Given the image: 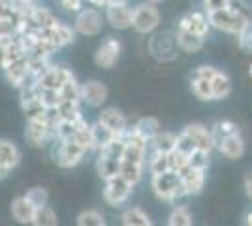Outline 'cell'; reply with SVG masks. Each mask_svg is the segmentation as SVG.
I'll use <instances>...</instances> for the list:
<instances>
[{
  "label": "cell",
  "mask_w": 252,
  "mask_h": 226,
  "mask_svg": "<svg viewBox=\"0 0 252 226\" xmlns=\"http://www.w3.org/2000/svg\"><path fill=\"white\" fill-rule=\"evenodd\" d=\"M175 149L185 153V155H190L194 149H198V145H196V141L192 140V136H190L189 132L183 130L181 134H177V147Z\"/></svg>",
  "instance_id": "cell-43"
},
{
  "label": "cell",
  "mask_w": 252,
  "mask_h": 226,
  "mask_svg": "<svg viewBox=\"0 0 252 226\" xmlns=\"http://www.w3.org/2000/svg\"><path fill=\"white\" fill-rule=\"evenodd\" d=\"M121 223L125 226H151V217L141 207H126L121 213Z\"/></svg>",
  "instance_id": "cell-24"
},
{
  "label": "cell",
  "mask_w": 252,
  "mask_h": 226,
  "mask_svg": "<svg viewBox=\"0 0 252 226\" xmlns=\"http://www.w3.org/2000/svg\"><path fill=\"white\" fill-rule=\"evenodd\" d=\"M105 19L117 31H126L132 27V8L128 4H107Z\"/></svg>",
  "instance_id": "cell-11"
},
{
  "label": "cell",
  "mask_w": 252,
  "mask_h": 226,
  "mask_svg": "<svg viewBox=\"0 0 252 226\" xmlns=\"http://www.w3.org/2000/svg\"><path fill=\"white\" fill-rule=\"evenodd\" d=\"M132 189H134V185L128 183L123 175H115V177L107 179L104 189L105 204L111 205V207H123L128 202Z\"/></svg>",
  "instance_id": "cell-4"
},
{
  "label": "cell",
  "mask_w": 252,
  "mask_h": 226,
  "mask_svg": "<svg viewBox=\"0 0 252 226\" xmlns=\"http://www.w3.org/2000/svg\"><path fill=\"white\" fill-rule=\"evenodd\" d=\"M245 191H247V196L252 200V173L245 177Z\"/></svg>",
  "instance_id": "cell-48"
},
{
  "label": "cell",
  "mask_w": 252,
  "mask_h": 226,
  "mask_svg": "<svg viewBox=\"0 0 252 226\" xmlns=\"http://www.w3.org/2000/svg\"><path fill=\"white\" fill-rule=\"evenodd\" d=\"M192 223H194V219H192L189 205H177V207H173V211L168 217L169 226H192Z\"/></svg>",
  "instance_id": "cell-31"
},
{
  "label": "cell",
  "mask_w": 252,
  "mask_h": 226,
  "mask_svg": "<svg viewBox=\"0 0 252 226\" xmlns=\"http://www.w3.org/2000/svg\"><path fill=\"white\" fill-rule=\"evenodd\" d=\"M249 74H251V77H252V65H251V68H249Z\"/></svg>",
  "instance_id": "cell-55"
},
{
  "label": "cell",
  "mask_w": 252,
  "mask_h": 226,
  "mask_svg": "<svg viewBox=\"0 0 252 226\" xmlns=\"http://www.w3.org/2000/svg\"><path fill=\"white\" fill-rule=\"evenodd\" d=\"M181 181L183 185L187 187V191L190 193V196H194V194H200L203 191V187H205V170H200V168H192V166H187V168H183L181 172Z\"/></svg>",
  "instance_id": "cell-14"
},
{
  "label": "cell",
  "mask_w": 252,
  "mask_h": 226,
  "mask_svg": "<svg viewBox=\"0 0 252 226\" xmlns=\"http://www.w3.org/2000/svg\"><path fill=\"white\" fill-rule=\"evenodd\" d=\"M217 68L215 66H211V65H201L196 68V72H194V75L196 77H203V79H213L215 75H217Z\"/></svg>",
  "instance_id": "cell-45"
},
{
  "label": "cell",
  "mask_w": 252,
  "mask_h": 226,
  "mask_svg": "<svg viewBox=\"0 0 252 226\" xmlns=\"http://www.w3.org/2000/svg\"><path fill=\"white\" fill-rule=\"evenodd\" d=\"M211 134H213V140H215V147L220 140H224L226 136H231V134H239V127L231 121H217L211 129Z\"/></svg>",
  "instance_id": "cell-30"
},
{
  "label": "cell",
  "mask_w": 252,
  "mask_h": 226,
  "mask_svg": "<svg viewBox=\"0 0 252 226\" xmlns=\"http://www.w3.org/2000/svg\"><path fill=\"white\" fill-rule=\"evenodd\" d=\"M107 95H109L107 87L98 79H91L81 85V102L91 108H100L107 100Z\"/></svg>",
  "instance_id": "cell-9"
},
{
  "label": "cell",
  "mask_w": 252,
  "mask_h": 226,
  "mask_svg": "<svg viewBox=\"0 0 252 226\" xmlns=\"http://www.w3.org/2000/svg\"><path fill=\"white\" fill-rule=\"evenodd\" d=\"M25 198L31 202L34 207H43V205H47V202H49V194H47V191L43 189V187H32V189H29L27 193H25Z\"/></svg>",
  "instance_id": "cell-37"
},
{
  "label": "cell",
  "mask_w": 252,
  "mask_h": 226,
  "mask_svg": "<svg viewBox=\"0 0 252 226\" xmlns=\"http://www.w3.org/2000/svg\"><path fill=\"white\" fill-rule=\"evenodd\" d=\"M4 74H6L8 83H10L11 87H15V89H21V87L29 85V83H36V81L32 79L31 70H29V57H27V55H25L23 59H19L17 63H13L10 68H6Z\"/></svg>",
  "instance_id": "cell-10"
},
{
  "label": "cell",
  "mask_w": 252,
  "mask_h": 226,
  "mask_svg": "<svg viewBox=\"0 0 252 226\" xmlns=\"http://www.w3.org/2000/svg\"><path fill=\"white\" fill-rule=\"evenodd\" d=\"M190 89H192V93H194V97L201 100V102H211V100H215L213 97V87H211V79H203V77H192V81H190Z\"/></svg>",
  "instance_id": "cell-27"
},
{
  "label": "cell",
  "mask_w": 252,
  "mask_h": 226,
  "mask_svg": "<svg viewBox=\"0 0 252 226\" xmlns=\"http://www.w3.org/2000/svg\"><path fill=\"white\" fill-rule=\"evenodd\" d=\"M25 140L31 147H43L45 143L55 140L51 123L47 119H27Z\"/></svg>",
  "instance_id": "cell-5"
},
{
  "label": "cell",
  "mask_w": 252,
  "mask_h": 226,
  "mask_svg": "<svg viewBox=\"0 0 252 226\" xmlns=\"http://www.w3.org/2000/svg\"><path fill=\"white\" fill-rule=\"evenodd\" d=\"M209 159H211V153L203 149H194L189 155V164L192 168H200V170H205L209 168Z\"/></svg>",
  "instance_id": "cell-39"
},
{
  "label": "cell",
  "mask_w": 252,
  "mask_h": 226,
  "mask_svg": "<svg viewBox=\"0 0 252 226\" xmlns=\"http://www.w3.org/2000/svg\"><path fill=\"white\" fill-rule=\"evenodd\" d=\"M40 102L47 109H57L59 104L63 102L61 91L59 89H43V87H40Z\"/></svg>",
  "instance_id": "cell-34"
},
{
  "label": "cell",
  "mask_w": 252,
  "mask_h": 226,
  "mask_svg": "<svg viewBox=\"0 0 252 226\" xmlns=\"http://www.w3.org/2000/svg\"><path fill=\"white\" fill-rule=\"evenodd\" d=\"M119 175H123L128 183H132L134 187H136V185L141 181V175H143V164L121 161V170H119Z\"/></svg>",
  "instance_id": "cell-29"
},
{
  "label": "cell",
  "mask_w": 252,
  "mask_h": 226,
  "mask_svg": "<svg viewBox=\"0 0 252 226\" xmlns=\"http://www.w3.org/2000/svg\"><path fill=\"white\" fill-rule=\"evenodd\" d=\"M217 149L220 151V155H224L226 159L230 161H237L245 155V141L241 138V132L239 134H231L226 136L224 140H220L217 143Z\"/></svg>",
  "instance_id": "cell-16"
},
{
  "label": "cell",
  "mask_w": 252,
  "mask_h": 226,
  "mask_svg": "<svg viewBox=\"0 0 252 226\" xmlns=\"http://www.w3.org/2000/svg\"><path fill=\"white\" fill-rule=\"evenodd\" d=\"M203 6H205L207 11L222 10V8H228L230 6V0H203Z\"/></svg>",
  "instance_id": "cell-47"
},
{
  "label": "cell",
  "mask_w": 252,
  "mask_h": 226,
  "mask_svg": "<svg viewBox=\"0 0 252 226\" xmlns=\"http://www.w3.org/2000/svg\"><path fill=\"white\" fill-rule=\"evenodd\" d=\"M77 226H105V215L98 209H85L75 219Z\"/></svg>",
  "instance_id": "cell-32"
},
{
  "label": "cell",
  "mask_w": 252,
  "mask_h": 226,
  "mask_svg": "<svg viewBox=\"0 0 252 226\" xmlns=\"http://www.w3.org/2000/svg\"><path fill=\"white\" fill-rule=\"evenodd\" d=\"M175 42L185 53H200L203 49V36H198V34L185 31V29H177Z\"/></svg>",
  "instance_id": "cell-18"
},
{
  "label": "cell",
  "mask_w": 252,
  "mask_h": 226,
  "mask_svg": "<svg viewBox=\"0 0 252 226\" xmlns=\"http://www.w3.org/2000/svg\"><path fill=\"white\" fill-rule=\"evenodd\" d=\"M91 136H93V149L100 151L104 149L107 143L115 140L119 134H115L111 129H107L102 121H96L94 125H91Z\"/></svg>",
  "instance_id": "cell-20"
},
{
  "label": "cell",
  "mask_w": 252,
  "mask_h": 226,
  "mask_svg": "<svg viewBox=\"0 0 252 226\" xmlns=\"http://www.w3.org/2000/svg\"><path fill=\"white\" fill-rule=\"evenodd\" d=\"M98 121H102L105 127H107V129H111L115 134H121V132L128 127V121H126L125 113H123V111H119L117 108L104 109V111L100 113Z\"/></svg>",
  "instance_id": "cell-21"
},
{
  "label": "cell",
  "mask_w": 252,
  "mask_h": 226,
  "mask_svg": "<svg viewBox=\"0 0 252 226\" xmlns=\"http://www.w3.org/2000/svg\"><path fill=\"white\" fill-rule=\"evenodd\" d=\"M75 32L81 36H98L102 31V15L94 8H85L77 11V17L74 23Z\"/></svg>",
  "instance_id": "cell-7"
},
{
  "label": "cell",
  "mask_w": 252,
  "mask_h": 226,
  "mask_svg": "<svg viewBox=\"0 0 252 226\" xmlns=\"http://www.w3.org/2000/svg\"><path fill=\"white\" fill-rule=\"evenodd\" d=\"M245 223H247L249 226H252V211H251V213H247V219H245Z\"/></svg>",
  "instance_id": "cell-52"
},
{
  "label": "cell",
  "mask_w": 252,
  "mask_h": 226,
  "mask_svg": "<svg viewBox=\"0 0 252 226\" xmlns=\"http://www.w3.org/2000/svg\"><path fill=\"white\" fill-rule=\"evenodd\" d=\"M61 97L63 100H72V102H81V85L75 81V77L68 79L61 89Z\"/></svg>",
  "instance_id": "cell-36"
},
{
  "label": "cell",
  "mask_w": 252,
  "mask_h": 226,
  "mask_svg": "<svg viewBox=\"0 0 252 226\" xmlns=\"http://www.w3.org/2000/svg\"><path fill=\"white\" fill-rule=\"evenodd\" d=\"M91 4H96V6H107L109 4V0H89Z\"/></svg>",
  "instance_id": "cell-50"
},
{
  "label": "cell",
  "mask_w": 252,
  "mask_h": 226,
  "mask_svg": "<svg viewBox=\"0 0 252 226\" xmlns=\"http://www.w3.org/2000/svg\"><path fill=\"white\" fill-rule=\"evenodd\" d=\"M147 2H151V4H162L164 0H147Z\"/></svg>",
  "instance_id": "cell-54"
},
{
  "label": "cell",
  "mask_w": 252,
  "mask_h": 226,
  "mask_svg": "<svg viewBox=\"0 0 252 226\" xmlns=\"http://www.w3.org/2000/svg\"><path fill=\"white\" fill-rule=\"evenodd\" d=\"M151 145L155 153H162V155H169L171 151L177 147V134L168 132V130H160L157 136L151 140Z\"/></svg>",
  "instance_id": "cell-23"
},
{
  "label": "cell",
  "mask_w": 252,
  "mask_h": 226,
  "mask_svg": "<svg viewBox=\"0 0 252 226\" xmlns=\"http://www.w3.org/2000/svg\"><path fill=\"white\" fill-rule=\"evenodd\" d=\"M169 170V159L168 155H162V153H153L151 161H149V172L153 175L157 173H164Z\"/></svg>",
  "instance_id": "cell-38"
},
{
  "label": "cell",
  "mask_w": 252,
  "mask_h": 226,
  "mask_svg": "<svg viewBox=\"0 0 252 226\" xmlns=\"http://www.w3.org/2000/svg\"><path fill=\"white\" fill-rule=\"evenodd\" d=\"M85 153H87V149L79 141H75L72 138V140H59V149H57V155H53V157H55L57 166L70 170L83 161Z\"/></svg>",
  "instance_id": "cell-3"
},
{
  "label": "cell",
  "mask_w": 252,
  "mask_h": 226,
  "mask_svg": "<svg viewBox=\"0 0 252 226\" xmlns=\"http://www.w3.org/2000/svg\"><path fill=\"white\" fill-rule=\"evenodd\" d=\"M207 19H209V25L217 31H222V32L228 34H237L243 31V27L247 25V17L239 15L237 11H233L231 8H222V10H213L207 11Z\"/></svg>",
  "instance_id": "cell-1"
},
{
  "label": "cell",
  "mask_w": 252,
  "mask_h": 226,
  "mask_svg": "<svg viewBox=\"0 0 252 226\" xmlns=\"http://www.w3.org/2000/svg\"><path fill=\"white\" fill-rule=\"evenodd\" d=\"M25 49H23V45L19 43V38L15 40V43H11L10 47H6V49H0V68L2 70H6V68H10L13 63H17L19 59L25 57Z\"/></svg>",
  "instance_id": "cell-25"
},
{
  "label": "cell",
  "mask_w": 252,
  "mask_h": 226,
  "mask_svg": "<svg viewBox=\"0 0 252 226\" xmlns=\"http://www.w3.org/2000/svg\"><path fill=\"white\" fill-rule=\"evenodd\" d=\"M109 4H128V0H109Z\"/></svg>",
  "instance_id": "cell-53"
},
{
  "label": "cell",
  "mask_w": 252,
  "mask_h": 226,
  "mask_svg": "<svg viewBox=\"0 0 252 226\" xmlns=\"http://www.w3.org/2000/svg\"><path fill=\"white\" fill-rule=\"evenodd\" d=\"M228 8H231L233 11H237L239 15L247 17V19H252V11L245 0H230V6H228Z\"/></svg>",
  "instance_id": "cell-44"
},
{
  "label": "cell",
  "mask_w": 252,
  "mask_h": 226,
  "mask_svg": "<svg viewBox=\"0 0 252 226\" xmlns=\"http://www.w3.org/2000/svg\"><path fill=\"white\" fill-rule=\"evenodd\" d=\"M179 183H181V175H179V172H173V170L157 173L151 179V185H153V191L157 194V198L166 202V204L169 202V198H171L173 191L179 187Z\"/></svg>",
  "instance_id": "cell-6"
},
{
  "label": "cell",
  "mask_w": 252,
  "mask_h": 226,
  "mask_svg": "<svg viewBox=\"0 0 252 226\" xmlns=\"http://www.w3.org/2000/svg\"><path fill=\"white\" fill-rule=\"evenodd\" d=\"M21 162V151L10 140H0V166L13 170Z\"/></svg>",
  "instance_id": "cell-19"
},
{
  "label": "cell",
  "mask_w": 252,
  "mask_h": 226,
  "mask_svg": "<svg viewBox=\"0 0 252 226\" xmlns=\"http://www.w3.org/2000/svg\"><path fill=\"white\" fill-rule=\"evenodd\" d=\"M183 130L189 132L190 136H192V140L196 141L198 149H203V151H207V153H211V151L215 149V140H213L211 129H207L205 125H201V123H192V125H187Z\"/></svg>",
  "instance_id": "cell-17"
},
{
  "label": "cell",
  "mask_w": 252,
  "mask_h": 226,
  "mask_svg": "<svg viewBox=\"0 0 252 226\" xmlns=\"http://www.w3.org/2000/svg\"><path fill=\"white\" fill-rule=\"evenodd\" d=\"M168 159H169V170H173V172H181L183 168L189 166V155H185V153H181L177 149L171 151L168 155Z\"/></svg>",
  "instance_id": "cell-42"
},
{
  "label": "cell",
  "mask_w": 252,
  "mask_h": 226,
  "mask_svg": "<svg viewBox=\"0 0 252 226\" xmlns=\"http://www.w3.org/2000/svg\"><path fill=\"white\" fill-rule=\"evenodd\" d=\"M179 29H185V31H190V32L205 38L211 29L207 13H203V11H189V13H185L179 19Z\"/></svg>",
  "instance_id": "cell-13"
},
{
  "label": "cell",
  "mask_w": 252,
  "mask_h": 226,
  "mask_svg": "<svg viewBox=\"0 0 252 226\" xmlns=\"http://www.w3.org/2000/svg\"><path fill=\"white\" fill-rule=\"evenodd\" d=\"M121 51H123V45L117 38H107L104 40V43L98 47V51L94 55V63L96 66L104 68V70H109L117 65L119 57H121Z\"/></svg>",
  "instance_id": "cell-8"
},
{
  "label": "cell",
  "mask_w": 252,
  "mask_h": 226,
  "mask_svg": "<svg viewBox=\"0 0 252 226\" xmlns=\"http://www.w3.org/2000/svg\"><path fill=\"white\" fill-rule=\"evenodd\" d=\"M75 77L72 74V70H68V68H64V66H49L45 72H43L40 77H38V85L43 87V89H61V87L68 81V79H72Z\"/></svg>",
  "instance_id": "cell-12"
},
{
  "label": "cell",
  "mask_w": 252,
  "mask_h": 226,
  "mask_svg": "<svg viewBox=\"0 0 252 226\" xmlns=\"http://www.w3.org/2000/svg\"><path fill=\"white\" fill-rule=\"evenodd\" d=\"M61 6H63L66 11H81L83 10V0H59Z\"/></svg>",
  "instance_id": "cell-46"
},
{
  "label": "cell",
  "mask_w": 252,
  "mask_h": 226,
  "mask_svg": "<svg viewBox=\"0 0 252 226\" xmlns=\"http://www.w3.org/2000/svg\"><path fill=\"white\" fill-rule=\"evenodd\" d=\"M36 211H38V207H34V205L25 198V194L19 196V198H15V200L11 202V217H13L17 223H21V225H34Z\"/></svg>",
  "instance_id": "cell-15"
},
{
  "label": "cell",
  "mask_w": 252,
  "mask_h": 226,
  "mask_svg": "<svg viewBox=\"0 0 252 226\" xmlns=\"http://www.w3.org/2000/svg\"><path fill=\"white\" fill-rule=\"evenodd\" d=\"M53 29H55V32H57V36H59V40H61L63 45H68V43H72L75 40V29H72L66 23L57 21L53 25Z\"/></svg>",
  "instance_id": "cell-40"
},
{
  "label": "cell",
  "mask_w": 252,
  "mask_h": 226,
  "mask_svg": "<svg viewBox=\"0 0 252 226\" xmlns=\"http://www.w3.org/2000/svg\"><path fill=\"white\" fill-rule=\"evenodd\" d=\"M119 170H121V159H113V157H107V155L100 153V157L96 161V172L104 181L119 175Z\"/></svg>",
  "instance_id": "cell-22"
},
{
  "label": "cell",
  "mask_w": 252,
  "mask_h": 226,
  "mask_svg": "<svg viewBox=\"0 0 252 226\" xmlns=\"http://www.w3.org/2000/svg\"><path fill=\"white\" fill-rule=\"evenodd\" d=\"M13 2H15V4H19L21 8H27V6H32L36 0H13Z\"/></svg>",
  "instance_id": "cell-49"
},
{
  "label": "cell",
  "mask_w": 252,
  "mask_h": 226,
  "mask_svg": "<svg viewBox=\"0 0 252 226\" xmlns=\"http://www.w3.org/2000/svg\"><path fill=\"white\" fill-rule=\"evenodd\" d=\"M160 25V11L157 4L141 2L132 8V29L139 34H149L157 31Z\"/></svg>",
  "instance_id": "cell-2"
},
{
  "label": "cell",
  "mask_w": 252,
  "mask_h": 226,
  "mask_svg": "<svg viewBox=\"0 0 252 226\" xmlns=\"http://www.w3.org/2000/svg\"><path fill=\"white\" fill-rule=\"evenodd\" d=\"M79 104L81 102H72V100H63L57 108V115L59 119H66V121H72L75 123L77 119H81V109H79Z\"/></svg>",
  "instance_id": "cell-33"
},
{
  "label": "cell",
  "mask_w": 252,
  "mask_h": 226,
  "mask_svg": "<svg viewBox=\"0 0 252 226\" xmlns=\"http://www.w3.org/2000/svg\"><path fill=\"white\" fill-rule=\"evenodd\" d=\"M134 129H136V132L139 134V136H143L145 140H153L155 136H157L158 132H160V123H158L157 117H143L139 119L136 125H134Z\"/></svg>",
  "instance_id": "cell-28"
},
{
  "label": "cell",
  "mask_w": 252,
  "mask_h": 226,
  "mask_svg": "<svg viewBox=\"0 0 252 226\" xmlns=\"http://www.w3.org/2000/svg\"><path fill=\"white\" fill-rule=\"evenodd\" d=\"M211 87H213V97L215 100H224L231 95V79L224 72H217V75L211 79Z\"/></svg>",
  "instance_id": "cell-26"
},
{
  "label": "cell",
  "mask_w": 252,
  "mask_h": 226,
  "mask_svg": "<svg viewBox=\"0 0 252 226\" xmlns=\"http://www.w3.org/2000/svg\"><path fill=\"white\" fill-rule=\"evenodd\" d=\"M59 225V217L53 211L49 205H43L36 211V219H34V226H57Z\"/></svg>",
  "instance_id": "cell-35"
},
{
  "label": "cell",
  "mask_w": 252,
  "mask_h": 226,
  "mask_svg": "<svg viewBox=\"0 0 252 226\" xmlns=\"http://www.w3.org/2000/svg\"><path fill=\"white\" fill-rule=\"evenodd\" d=\"M237 43L245 53H252V19H249L241 32L237 34Z\"/></svg>",
  "instance_id": "cell-41"
},
{
  "label": "cell",
  "mask_w": 252,
  "mask_h": 226,
  "mask_svg": "<svg viewBox=\"0 0 252 226\" xmlns=\"http://www.w3.org/2000/svg\"><path fill=\"white\" fill-rule=\"evenodd\" d=\"M8 173H10L8 168H2V166H0V179H6V177H8Z\"/></svg>",
  "instance_id": "cell-51"
}]
</instances>
